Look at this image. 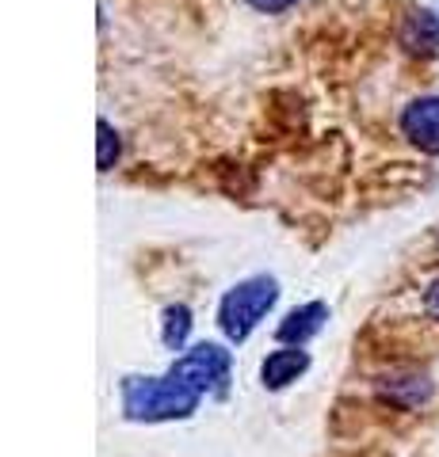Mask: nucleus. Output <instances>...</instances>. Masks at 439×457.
Returning <instances> with one entry per match:
<instances>
[{
  "label": "nucleus",
  "mask_w": 439,
  "mask_h": 457,
  "mask_svg": "<svg viewBox=\"0 0 439 457\" xmlns=\"http://www.w3.org/2000/svg\"><path fill=\"white\" fill-rule=\"evenodd\" d=\"M199 404V393L176 374L165 378H126L122 385V408L131 420L146 423H165V420H183Z\"/></svg>",
  "instance_id": "f257e3e1"
},
{
  "label": "nucleus",
  "mask_w": 439,
  "mask_h": 457,
  "mask_svg": "<svg viewBox=\"0 0 439 457\" xmlns=\"http://www.w3.org/2000/svg\"><path fill=\"white\" fill-rule=\"evenodd\" d=\"M275 297H279V286H275V278H267V275L245 278L241 286H233V290L222 297V309H218L222 332L230 336L233 343H245L252 336V328H257L267 317V309L275 305Z\"/></svg>",
  "instance_id": "f03ea898"
},
{
  "label": "nucleus",
  "mask_w": 439,
  "mask_h": 457,
  "mask_svg": "<svg viewBox=\"0 0 439 457\" xmlns=\"http://www.w3.org/2000/svg\"><path fill=\"white\" fill-rule=\"evenodd\" d=\"M168 374H176L180 381H188L199 396L222 393L225 381H230V351H222L218 343H199V347H191L183 359H176Z\"/></svg>",
  "instance_id": "7ed1b4c3"
},
{
  "label": "nucleus",
  "mask_w": 439,
  "mask_h": 457,
  "mask_svg": "<svg viewBox=\"0 0 439 457\" xmlns=\"http://www.w3.org/2000/svg\"><path fill=\"white\" fill-rule=\"evenodd\" d=\"M401 130L417 149L439 156V96L413 99L401 114Z\"/></svg>",
  "instance_id": "20e7f679"
},
{
  "label": "nucleus",
  "mask_w": 439,
  "mask_h": 457,
  "mask_svg": "<svg viewBox=\"0 0 439 457\" xmlns=\"http://www.w3.org/2000/svg\"><path fill=\"white\" fill-rule=\"evenodd\" d=\"M309 370V354L302 347H279L264 359L260 366V381L267 389H287L291 381H299L302 374Z\"/></svg>",
  "instance_id": "39448f33"
},
{
  "label": "nucleus",
  "mask_w": 439,
  "mask_h": 457,
  "mask_svg": "<svg viewBox=\"0 0 439 457\" xmlns=\"http://www.w3.org/2000/svg\"><path fill=\"white\" fill-rule=\"evenodd\" d=\"M325 317H329V312H325V305H317V302L294 309V312H287V320L279 324V339L283 343H294V347H302V343L325 324Z\"/></svg>",
  "instance_id": "423d86ee"
},
{
  "label": "nucleus",
  "mask_w": 439,
  "mask_h": 457,
  "mask_svg": "<svg viewBox=\"0 0 439 457\" xmlns=\"http://www.w3.org/2000/svg\"><path fill=\"white\" fill-rule=\"evenodd\" d=\"M405 42H409V50H417V54L439 50V20L435 16H413L405 23Z\"/></svg>",
  "instance_id": "0eeeda50"
},
{
  "label": "nucleus",
  "mask_w": 439,
  "mask_h": 457,
  "mask_svg": "<svg viewBox=\"0 0 439 457\" xmlns=\"http://www.w3.org/2000/svg\"><path fill=\"white\" fill-rule=\"evenodd\" d=\"M382 393L401 408H417V404H424V396H428V381L424 378H390V385H382Z\"/></svg>",
  "instance_id": "6e6552de"
},
{
  "label": "nucleus",
  "mask_w": 439,
  "mask_h": 457,
  "mask_svg": "<svg viewBox=\"0 0 439 457\" xmlns=\"http://www.w3.org/2000/svg\"><path fill=\"white\" fill-rule=\"evenodd\" d=\"M188 336H191V309H188V305H173V309H165V328H161L165 347L180 351L183 343H188Z\"/></svg>",
  "instance_id": "1a4fd4ad"
},
{
  "label": "nucleus",
  "mask_w": 439,
  "mask_h": 457,
  "mask_svg": "<svg viewBox=\"0 0 439 457\" xmlns=\"http://www.w3.org/2000/svg\"><path fill=\"white\" fill-rule=\"evenodd\" d=\"M119 156V137L111 134V122H100V171H107Z\"/></svg>",
  "instance_id": "9d476101"
},
{
  "label": "nucleus",
  "mask_w": 439,
  "mask_h": 457,
  "mask_svg": "<svg viewBox=\"0 0 439 457\" xmlns=\"http://www.w3.org/2000/svg\"><path fill=\"white\" fill-rule=\"evenodd\" d=\"M257 12H267V16H275V12H287V8H294L299 0H249Z\"/></svg>",
  "instance_id": "9b49d317"
},
{
  "label": "nucleus",
  "mask_w": 439,
  "mask_h": 457,
  "mask_svg": "<svg viewBox=\"0 0 439 457\" xmlns=\"http://www.w3.org/2000/svg\"><path fill=\"white\" fill-rule=\"evenodd\" d=\"M424 309H428L432 320H439V278L428 286V294H424Z\"/></svg>",
  "instance_id": "f8f14e48"
}]
</instances>
